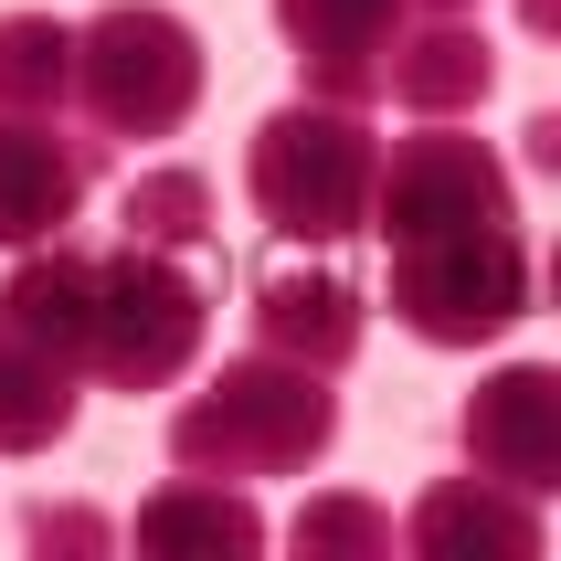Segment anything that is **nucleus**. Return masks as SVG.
I'll use <instances>...</instances> for the list:
<instances>
[{
    "label": "nucleus",
    "mask_w": 561,
    "mask_h": 561,
    "mask_svg": "<svg viewBox=\"0 0 561 561\" xmlns=\"http://www.w3.org/2000/svg\"><path fill=\"white\" fill-rule=\"evenodd\" d=\"M329 445H340V392H329V371L276 360V350L222 360V371L170 413V467L181 477H222V488L308 477Z\"/></svg>",
    "instance_id": "nucleus-1"
},
{
    "label": "nucleus",
    "mask_w": 561,
    "mask_h": 561,
    "mask_svg": "<svg viewBox=\"0 0 561 561\" xmlns=\"http://www.w3.org/2000/svg\"><path fill=\"white\" fill-rule=\"evenodd\" d=\"M371 106H329V95H297L276 117H254L244 138V191L276 244H350L371 222Z\"/></svg>",
    "instance_id": "nucleus-2"
},
{
    "label": "nucleus",
    "mask_w": 561,
    "mask_h": 561,
    "mask_svg": "<svg viewBox=\"0 0 561 561\" xmlns=\"http://www.w3.org/2000/svg\"><path fill=\"white\" fill-rule=\"evenodd\" d=\"M202 85H213V64L181 11L106 0L95 22H75V106L95 138H170V127H191Z\"/></svg>",
    "instance_id": "nucleus-3"
},
{
    "label": "nucleus",
    "mask_w": 561,
    "mask_h": 561,
    "mask_svg": "<svg viewBox=\"0 0 561 561\" xmlns=\"http://www.w3.org/2000/svg\"><path fill=\"white\" fill-rule=\"evenodd\" d=\"M213 340V297L191 276V254H159V244H106L95 254V350H85V381L106 392H170V381L202 360Z\"/></svg>",
    "instance_id": "nucleus-4"
},
{
    "label": "nucleus",
    "mask_w": 561,
    "mask_h": 561,
    "mask_svg": "<svg viewBox=\"0 0 561 561\" xmlns=\"http://www.w3.org/2000/svg\"><path fill=\"white\" fill-rule=\"evenodd\" d=\"M540 297L530 233L519 222H467V233H424V244H392V318H403L424 350H488L508 340Z\"/></svg>",
    "instance_id": "nucleus-5"
},
{
    "label": "nucleus",
    "mask_w": 561,
    "mask_h": 561,
    "mask_svg": "<svg viewBox=\"0 0 561 561\" xmlns=\"http://www.w3.org/2000/svg\"><path fill=\"white\" fill-rule=\"evenodd\" d=\"M467 222H519V181L488 138H467L456 117H424L413 138H392L371 170V222L381 244H424V233H467Z\"/></svg>",
    "instance_id": "nucleus-6"
},
{
    "label": "nucleus",
    "mask_w": 561,
    "mask_h": 561,
    "mask_svg": "<svg viewBox=\"0 0 561 561\" xmlns=\"http://www.w3.org/2000/svg\"><path fill=\"white\" fill-rule=\"evenodd\" d=\"M106 159L117 138H95V127H64V117H0V244H54L75 233L106 181Z\"/></svg>",
    "instance_id": "nucleus-7"
},
{
    "label": "nucleus",
    "mask_w": 561,
    "mask_h": 561,
    "mask_svg": "<svg viewBox=\"0 0 561 561\" xmlns=\"http://www.w3.org/2000/svg\"><path fill=\"white\" fill-rule=\"evenodd\" d=\"M456 456L467 477H499L519 499H551L561 488V371L551 360H508L467 392L456 413Z\"/></svg>",
    "instance_id": "nucleus-8"
},
{
    "label": "nucleus",
    "mask_w": 561,
    "mask_h": 561,
    "mask_svg": "<svg viewBox=\"0 0 561 561\" xmlns=\"http://www.w3.org/2000/svg\"><path fill=\"white\" fill-rule=\"evenodd\" d=\"M413 11L424 0H276V32H286V54H297V75H308V95L381 106V64H392Z\"/></svg>",
    "instance_id": "nucleus-9"
},
{
    "label": "nucleus",
    "mask_w": 561,
    "mask_h": 561,
    "mask_svg": "<svg viewBox=\"0 0 561 561\" xmlns=\"http://www.w3.org/2000/svg\"><path fill=\"white\" fill-rule=\"evenodd\" d=\"M244 297H254V308H244L254 350H276V360H308V371H329V381L360 360L371 297H360L340 265H254Z\"/></svg>",
    "instance_id": "nucleus-10"
},
{
    "label": "nucleus",
    "mask_w": 561,
    "mask_h": 561,
    "mask_svg": "<svg viewBox=\"0 0 561 561\" xmlns=\"http://www.w3.org/2000/svg\"><path fill=\"white\" fill-rule=\"evenodd\" d=\"M381 95L403 106V117H467L499 95V43L467 22V11H413L392 64H381Z\"/></svg>",
    "instance_id": "nucleus-11"
},
{
    "label": "nucleus",
    "mask_w": 561,
    "mask_h": 561,
    "mask_svg": "<svg viewBox=\"0 0 561 561\" xmlns=\"http://www.w3.org/2000/svg\"><path fill=\"white\" fill-rule=\"evenodd\" d=\"M403 551H424V561H530L540 499H519L499 477H435L403 519Z\"/></svg>",
    "instance_id": "nucleus-12"
},
{
    "label": "nucleus",
    "mask_w": 561,
    "mask_h": 561,
    "mask_svg": "<svg viewBox=\"0 0 561 561\" xmlns=\"http://www.w3.org/2000/svg\"><path fill=\"white\" fill-rule=\"evenodd\" d=\"M95 254L106 244L54 233V244H22V265L0 276V318L22 340H43L54 360H75V371H85V350H95Z\"/></svg>",
    "instance_id": "nucleus-13"
},
{
    "label": "nucleus",
    "mask_w": 561,
    "mask_h": 561,
    "mask_svg": "<svg viewBox=\"0 0 561 561\" xmlns=\"http://www.w3.org/2000/svg\"><path fill=\"white\" fill-rule=\"evenodd\" d=\"M85 413V371L0 318V456H54Z\"/></svg>",
    "instance_id": "nucleus-14"
},
{
    "label": "nucleus",
    "mask_w": 561,
    "mask_h": 561,
    "mask_svg": "<svg viewBox=\"0 0 561 561\" xmlns=\"http://www.w3.org/2000/svg\"><path fill=\"white\" fill-rule=\"evenodd\" d=\"M138 551H202V561H244L265 551V508L222 477H170L159 499H138Z\"/></svg>",
    "instance_id": "nucleus-15"
},
{
    "label": "nucleus",
    "mask_w": 561,
    "mask_h": 561,
    "mask_svg": "<svg viewBox=\"0 0 561 561\" xmlns=\"http://www.w3.org/2000/svg\"><path fill=\"white\" fill-rule=\"evenodd\" d=\"M75 106V22L0 11V117H64Z\"/></svg>",
    "instance_id": "nucleus-16"
},
{
    "label": "nucleus",
    "mask_w": 561,
    "mask_h": 561,
    "mask_svg": "<svg viewBox=\"0 0 561 561\" xmlns=\"http://www.w3.org/2000/svg\"><path fill=\"white\" fill-rule=\"evenodd\" d=\"M117 233L127 244H159V254H202L213 244V181L202 170H138L117 191Z\"/></svg>",
    "instance_id": "nucleus-17"
},
{
    "label": "nucleus",
    "mask_w": 561,
    "mask_h": 561,
    "mask_svg": "<svg viewBox=\"0 0 561 561\" xmlns=\"http://www.w3.org/2000/svg\"><path fill=\"white\" fill-rule=\"evenodd\" d=\"M286 540L308 561H329V551H392V508L381 499H350V488H329V499H308L297 519H286Z\"/></svg>",
    "instance_id": "nucleus-18"
},
{
    "label": "nucleus",
    "mask_w": 561,
    "mask_h": 561,
    "mask_svg": "<svg viewBox=\"0 0 561 561\" xmlns=\"http://www.w3.org/2000/svg\"><path fill=\"white\" fill-rule=\"evenodd\" d=\"M22 540H32V551H75V561H85V551H106V540H117V530H106V508H75V499H43V508H22Z\"/></svg>",
    "instance_id": "nucleus-19"
},
{
    "label": "nucleus",
    "mask_w": 561,
    "mask_h": 561,
    "mask_svg": "<svg viewBox=\"0 0 561 561\" xmlns=\"http://www.w3.org/2000/svg\"><path fill=\"white\" fill-rule=\"evenodd\" d=\"M519 149H530V170H561V117H551V106L519 127Z\"/></svg>",
    "instance_id": "nucleus-20"
},
{
    "label": "nucleus",
    "mask_w": 561,
    "mask_h": 561,
    "mask_svg": "<svg viewBox=\"0 0 561 561\" xmlns=\"http://www.w3.org/2000/svg\"><path fill=\"white\" fill-rule=\"evenodd\" d=\"M519 11H530V32H551V22H561V0H519Z\"/></svg>",
    "instance_id": "nucleus-21"
},
{
    "label": "nucleus",
    "mask_w": 561,
    "mask_h": 561,
    "mask_svg": "<svg viewBox=\"0 0 561 561\" xmlns=\"http://www.w3.org/2000/svg\"><path fill=\"white\" fill-rule=\"evenodd\" d=\"M424 11H467V0H424Z\"/></svg>",
    "instance_id": "nucleus-22"
}]
</instances>
